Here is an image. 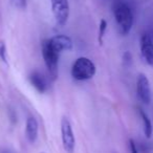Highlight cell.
<instances>
[{"mask_svg": "<svg viewBox=\"0 0 153 153\" xmlns=\"http://www.w3.org/2000/svg\"><path fill=\"white\" fill-rule=\"evenodd\" d=\"M112 13L121 34H129L133 26V13L129 5L122 0H115L112 4Z\"/></svg>", "mask_w": 153, "mask_h": 153, "instance_id": "6da1fadb", "label": "cell"}, {"mask_svg": "<svg viewBox=\"0 0 153 153\" xmlns=\"http://www.w3.org/2000/svg\"><path fill=\"white\" fill-rule=\"evenodd\" d=\"M41 51H42V57L49 76L51 80H56L58 78V74H59L60 53L51 45L49 39H46L42 42Z\"/></svg>", "mask_w": 153, "mask_h": 153, "instance_id": "7a4b0ae2", "label": "cell"}, {"mask_svg": "<svg viewBox=\"0 0 153 153\" xmlns=\"http://www.w3.org/2000/svg\"><path fill=\"white\" fill-rule=\"evenodd\" d=\"M97 72V67L90 59L80 57L72 63L71 76L76 81H86L94 78Z\"/></svg>", "mask_w": 153, "mask_h": 153, "instance_id": "3957f363", "label": "cell"}, {"mask_svg": "<svg viewBox=\"0 0 153 153\" xmlns=\"http://www.w3.org/2000/svg\"><path fill=\"white\" fill-rule=\"evenodd\" d=\"M61 140L63 149L66 153H74L76 148V136L72 126L66 117L61 119Z\"/></svg>", "mask_w": 153, "mask_h": 153, "instance_id": "277c9868", "label": "cell"}, {"mask_svg": "<svg viewBox=\"0 0 153 153\" xmlns=\"http://www.w3.org/2000/svg\"><path fill=\"white\" fill-rule=\"evenodd\" d=\"M51 12L58 25L64 26L69 18V3L68 0H51Z\"/></svg>", "mask_w": 153, "mask_h": 153, "instance_id": "5b68a950", "label": "cell"}, {"mask_svg": "<svg viewBox=\"0 0 153 153\" xmlns=\"http://www.w3.org/2000/svg\"><path fill=\"white\" fill-rule=\"evenodd\" d=\"M136 94L140 101L145 105H149L151 102V86L146 74H140L136 80Z\"/></svg>", "mask_w": 153, "mask_h": 153, "instance_id": "8992f818", "label": "cell"}, {"mask_svg": "<svg viewBox=\"0 0 153 153\" xmlns=\"http://www.w3.org/2000/svg\"><path fill=\"white\" fill-rule=\"evenodd\" d=\"M140 47L143 59L146 61L149 66L153 68V43L147 33L143 34L140 37Z\"/></svg>", "mask_w": 153, "mask_h": 153, "instance_id": "52a82bcc", "label": "cell"}, {"mask_svg": "<svg viewBox=\"0 0 153 153\" xmlns=\"http://www.w3.org/2000/svg\"><path fill=\"white\" fill-rule=\"evenodd\" d=\"M49 41L55 49H57L60 53L63 51H69L74 48V42L66 35H56L49 38Z\"/></svg>", "mask_w": 153, "mask_h": 153, "instance_id": "ba28073f", "label": "cell"}, {"mask_svg": "<svg viewBox=\"0 0 153 153\" xmlns=\"http://www.w3.org/2000/svg\"><path fill=\"white\" fill-rule=\"evenodd\" d=\"M39 134V124L38 121L34 117H28L25 123V136L26 140L34 144L38 138Z\"/></svg>", "mask_w": 153, "mask_h": 153, "instance_id": "9c48e42d", "label": "cell"}, {"mask_svg": "<svg viewBox=\"0 0 153 153\" xmlns=\"http://www.w3.org/2000/svg\"><path fill=\"white\" fill-rule=\"evenodd\" d=\"M28 80H30V84L35 87V89L40 92V94H44L48 89V83H47L46 78L41 72H32L30 74V76H28Z\"/></svg>", "mask_w": 153, "mask_h": 153, "instance_id": "30bf717a", "label": "cell"}, {"mask_svg": "<svg viewBox=\"0 0 153 153\" xmlns=\"http://www.w3.org/2000/svg\"><path fill=\"white\" fill-rule=\"evenodd\" d=\"M138 112H140V119L143 121V127H144V134L147 138H150L151 135H152L153 132V127L152 124H151V121L149 119V117L147 115V113L145 111H143L142 109H138Z\"/></svg>", "mask_w": 153, "mask_h": 153, "instance_id": "8fae6325", "label": "cell"}, {"mask_svg": "<svg viewBox=\"0 0 153 153\" xmlns=\"http://www.w3.org/2000/svg\"><path fill=\"white\" fill-rule=\"evenodd\" d=\"M107 30V21L105 19H102L100 21V24H99V36H98V41L100 44L103 43V38L105 36V33H106Z\"/></svg>", "mask_w": 153, "mask_h": 153, "instance_id": "7c38bea8", "label": "cell"}, {"mask_svg": "<svg viewBox=\"0 0 153 153\" xmlns=\"http://www.w3.org/2000/svg\"><path fill=\"white\" fill-rule=\"evenodd\" d=\"M0 60L4 63L7 64V45H5L4 41L0 40Z\"/></svg>", "mask_w": 153, "mask_h": 153, "instance_id": "4fadbf2b", "label": "cell"}, {"mask_svg": "<svg viewBox=\"0 0 153 153\" xmlns=\"http://www.w3.org/2000/svg\"><path fill=\"white\" fill-rule=\"evenodd\" d=\"M129 146H130V152L131 153H138L137 148H136V146H135V143H134L132 140H129Z\"/></svg>", "mask_w": 153, "mask_h": 153, "instance_id": "5bb4252c", "label": "cell"}, {"mask_svg": "<svg viewBox=\"0 0 153 153\" xmlns=\"http://www.w3.org/2000/svg\"><path fill=\"white\" fill-rule=\"evenodd\" d=\"M147 34L149 35V37H150V39H151V41H152V43H153V27L151 28L150 30H149L148 33H147Z\"/></svg>", "mask_w": 153, "mask_h": 153, "instance_id": "9a60e30c", "label": "cell"}, {"mask_svg": "<svg viewBox=\"0 0 153 153\" xmlns=\"http://www.w3.org/2000/svg\"><path fill=\"white\" fill-rule=\"evenodd\" d=\"M0 153H11V152H9V151H5V150H1V151H0Z\"/></svg>", "mask_w": 153, "mask_h": 153, "instance_id": "2e32d148", "label": "cell"}]
</instances>
